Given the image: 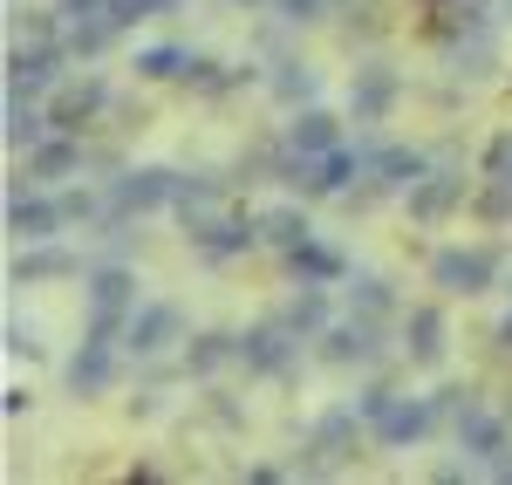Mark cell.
Instances as JSON below:
<instances>
[{
    "instance_id": "cell-1",
    "label": "cell",
    "mask_w": 512,
    "mask_h": 485,
    "mask_svg": "<svg viewBox=\"0 0 512 485\" xmlns=\"http://www.w3.org/2000/svg\"><path fill=\"white\" fill-rule=\"evenodd\" d=\"M492 274H499V253H492V246H472V253H465V246H444L431 260V281L451 287V294H485Z\"/></svg>"
},
{
    "instance_id": "cell-2",
    "label": "cell",
    "mask_w": 512,
    "mask_h": 485,
    "mask_svg": "<svg viewBox=\"0 0 512 485\" xmlns=\"http://www.w3.org/2000/svg\"><path fill=\"white\" fill-rule=\"evenodd\" d=\"M164 199H178V178L171 171H130L117 185V212H151Z\"/></svg>"
},
{
    "instance_id": "cell-3",
    "label": "cell",
    "mask_w": 512,
    "mask_h": 485,
    "mask_svg": "<svg viewBox=\"0 0 512 485\" xmlns=\"http://www.w3.org/2000/svg\"><path fill=\"white\" fill-rule=\"evenodd\" d=\"M103 110V82L89 76V82H69L55 103H48V117H55V130H82V123Z\"/></svg>"
},
{
    "instance_id": "cell-4",
    "label": "cell",
    "mask_w": 512,
    "mask_h": 485,
    "mask_svg": "<svg viewBox=\"0 0 512 485\" xmlns=\"http://www.w3.org/2000/svg\"><path fill=\"white\" fill-rule=\"evenodd\" d=\"M458 192H465V185H458L451 171H437V178H417V185H410V212L431 226V219H444V212L458 205Z\"/></svg>"
},
{
    "instance_id": "cell-5",
    "label": "cell",
    "mask_w": 512,
    "mask_h": 485,
    "mask_svg": "<svg viewBox=\"0 0 512 485\" xmlns=\"http://www.w3.org/2000/svg\"><path fill=\"white\" fill-rule=\"evenodd\" d=\"M7 219H14V233H21V240H48V233H62V226H69V212H62V205H48V199H14Z\"/></svg>"
},
{
    "instance_id": "cell-6",
    "label": "cell",
    "mask_w": 512,
    "mask_h": 485,
    "mask_svg": "<svg viewBox=\"0 0 512 485\" xmlns=\"http://www.w3.org/2000/svg\"><path fill=\"white\" fill-rule=\"evenodd\" d=\"M171 335H178V308H144V315H130V349H137V356H158Z\"/></svg>"
},
{
    "instance_id": "cell-7",
    "label": "cell",
    "mask_w": 512,
    "mask_h": 485,
    "mask_svg": "<svg viewBox=\"0 0 512 485\" xmlns=\"http://www.w3.org/2000/svg\"><path fill=\"white\" fill-rule=\"evenodd\" d=\"M89 301H96V315H103V322H110V315H123V308H130V301H137V281H130V274H123V267H103V274H96V281H89Z\"/></svg>"
},
{
    "instance_id": "cell-8",
    "label": "cell",
    "mask_w": 512,
    "mask_h": 485,
    "mask_svg": "<svg viewBox=\"0 0 512 485\" xmlns=\"http://www.w3.org/2000/svg\"><path fill=\"white\" fill-rule=\"evenodd\" d=\"M376 431H383V445H403V438H424L431 431V410L424 404H390L376 417Z\"/></svg>"
},
{
    "instance_id": "cell-9",
    "label": "cell",
    "mask_w": 512,
    "mask_h": 485,
    "mask_svg": "<svg viewBox=\"0 0 512 485\" xmlns=\"http://www.w3.org/2000/svg\"><path fill=\"white\" fill-rule=\"evenodd\" d=\"M403 335H410V356H417V363H437V356H444V315H437V308H417Z\"/></svg>"
},
{
    "instance_id": "cell-10",
    "label": "cell",
    "mask_w": 512,
    "mask_h": 485,
    "mask_svg": "<svg viewBox=\"0 0 512 485\" xmlns=\"http://www.w3.org/2000/svg\"><path fill=\"white\" fill-rule=\"evenodd\" d=\"M376 356V328L355 322V328H335L328 335V363H369Z\"/></svg>"
},
{
    "instance_id": "cell-11",
    "label": "cell",
    "mask_w": 512,
    "mask_h": 485,
    "mask_svg": "<svg viewBox=\"0 0 512 485\" xmlns=\"http://www.w3.org/2000/svg\"><path fill=\"white\" fill-rule=\"evenodd\" d=\"M335 137H342V130H335V117H321V110H308V117L287 130V144L308 151V158H315V151H335Z\"/></svg>"
},
{
    "instance_id": "cell-12",
    "label": "cell",
    "mask_w": 512,
    "mask_h": 485,
    "mask_svg": "<svg viewBox=\"0 0 512 485\" xmlns=\"http://www.w3.org/2000/svg\"><path fill=\"white\" fill-rule=\"evenodd\" d=\"M110 342H103V335H96V342H89V356H76V363H69V383H76V390H103V383H110Z\"/></svg>"
},
{
    "instance_id": "cell-13",
    "label": "cell",
    "mask_w": 512,
    "mask_h": 485,
    "mask_svg": "<svg viewBox=\"0 0 512 485\" xmlns=\"http://www.w3.org/2000/svg\"><path fill=\"white\" fill-rule=\"evenodd\" d=\"M48 76H55V48H35V55H14V96H21V89L35 96V89H41Z\"/></svg>"
},
{
    "instance_id": "cell-14",
    "label": "cell",
    "mask_w": 512,
    "mask_h": 485,
    "mask_svg": "<svg viewBox=\"0 0 512 485\" xmlns=\"http://www.w3.org/2000/svg\"><path fill=\"white\" fill-rule=\"evenodd\" d=\"M76 164H82V151L62 137V144H41L35 158H28V178H55V171H76Z\"/></svg>"
},
{
    "instance_id": "cell-15",
    "label": "cell",
    "mask_w": 512,
    "mask_h": 485,
    "mask_svg": "<svg viewBox=\"0 0 512 485\" xmlns=\"http://www.w3.org/2000/svg\"><path fill=\"white\" fill-rule=\"evenodd\" d=\"M260 233H267L274 246H287V253H294V246L308 240V219H301V212H267V219H260Z\"/></svg>"
},
{
    "instance_id": "cell-16",
    "label": "cell",
    "mask_w": 512,
    "mask_h": 485,
    "mask_svg": "<svg viewBox=\"0 0 512 485\" xmlns=\"http://www.w3.org/2000/svg\"><path fill=\"white\" fill-rule=\"evenodd\" d=\"M321 315H328V301L308 287V294H294V301H287V315H280V322L294 328V335H308V328H321Z\"/></svg>"
},
{
    "instance_id": "cell-17",
    "label": "cell",
    "mask_w": 512,
    "mask_h": 485,
    "mask_svg": "<svg viewBox=\"0 0 512 485\" xmlns=\"http://www.w3.org/2000/svg\"><path fill=\"white\" fill-rule=\"evenodd\" d=\"M137 69H144V76H192V69H205V62L178 55V48H151V55H137Z\"/></svg>"
},
{
    "instance_id": "cell-18",
    "label": "cell",
    "mask_w": 512,
    "mask_h": 485,
    "mask_svg": "<svg viewBox=\"0 0 512 485\" xmlns=\"http://www.w3.org/2000/svg\"><path fill=\"white\" fill-rule=\"evenodd\" d=\"M390 96H396V82H390V76H362V89H355V110H362V117H376Z\"/></svg>"
},
{
    "instance_id": "cell-19",
    "label": "cell",
    "mask_w": 512,
    "mask_h": 485,
    "mask_svg": "<svg viewBox=\"0 0 512 485\" xmlns=\"http://www.w3.org/2000/svg\"><path fill=\"white\" fill-rule=\"evenodd\" d=\"M69 267H76L69 253H35V260H21L14 274H21V281H48V274H69Z\"/></svg>"
},
{
    "instance_id": "cell-20",
    "label": "cell",
    "mask_w": 512,
    "mask_h": 485,
    "mask_svg": "<svg viewBox=\"0 0 512 485\" xmlns=\"http://www.w3.org/2000/svg\"><path fill=\"white\" fill-rule=\"evenodd\" d=\"M274 89H280V96H287V103H294V96H315V76H308V69H301V62H280Z\"/></svg>"
},
{
    "instance_id": "cell-21",
    "label": "cell",
    "mask_w": 512,
    "mask_h": 485,
    "mask_svg": "<svg viewBox=\"0 0 512 485\" xmlns=\"http://www.w3.org/2000/svg\"><path fill=\"white\" fill-rule=\"evenodd\" d=\"M478 219H492V226H499V219H512V178H499V185L478 199Z\"/></svg>"
},
{
    "instance_id": "cell-22",
    "label": "cell",
    "mask_w": 512,
    "mask_h": 485,
    "mask_svg": "<svg viewBox=\"0 0 512 485\" xmlns=\"http://www.w3.org/2000/svg\"><path fill=\"white\" fill-rule=\"evenodd\" d=\"M226 356H233V349H226V335H198V349L185 356V363H192V369H219Z\"/></svg>"
},
{
    "instance_id": "cell-23",
    "label": "cell",
    "mask_w": 512,
    "mask_h": 485,
    "mask_svg": "<svg viewBox=\"0 0 512 485\" xmlns=\"http://www.w3.org/2000/svg\"><path fill=\"white\" fill-rule=\"evenodd\" d=\"M7 137H14V144H35V137H41V117L14 103V123H7Z\"/></svg>"
},
{
    "instance_id": "cell-24",
    "label": "cell",
    "mask_w": 512,
    "mask_h": 485,
    "mask_svg": "<svg viewBox=\"0 0 512 485\" xmlns=\"http://www.w3.org/2000/svg\"><path fill=\"white\" fill-rule=\"evenodd\" d=\"M485 171H492V178H512V137H499V144L485 151Z\"/></svg>"
},
{
    "instance_id": "cell-25",
    "label": "cell",
    "mask_w": 512,
    "mask_h": 485,
    "mask_svg": "<svg viewBox=\"0 0 512 485\" xmlns=\"http://www.w3.org/2000/svg\"><path fill=\"white\" fill-rule=\"evenodd\" d=\"M321 7H328V0H280L287 21H321Z\"/></svg>"
},
{
    "instance_id": "cell-26",
    "label": "cell",
    "mask_w": 512,
    "mask_h": 485,
    "mask_svg": "<svg viewBox=\"0 0 512 485\" xmlns=\"http://www.w3.org/2000/svg\"><path fill=\"white\" fill-rule=\"evenodd\" d=\"M362 287V308H369V315H383V308H390V294H383V281H355Z\"/></svg>"
},
{
    "instance_id": "cell-27",
    "label": "cell",
    "mask_w": 512,
    "mask_h": 485,
    "mask_svg": "<svg viewBox=\"0 0 512 485\" xmlns=\"http://www.w3.org/2000/svg\"><path fill=\"white\" fill-rule=\"evenodd\" d=\"M62 212H69V219H89V212H96V199H89V192H69V199H62Z\"/></svg>"
},
{
    "instance_id": "cell-28",
    "label": "cell",
    "mask_w": 512,
    "mask_h": 485,
    "mask_svg": "<svg viewBox=\"0 0 512 485\" xmlns=\"http://www.w3.org/2000/svg\"><path fill=\"white\" fill-rule=\"evenodd\" d=\"M506 294H512V281H506Z\"/></svg>"
},
{
    "instance_id": "cell-29",
    "label": "cell",
    "mask_w": 512,
    "mask_h": 485,
    "mask_svg": "<svg viewBox=\"0 0 512 485\" xmlns=\"http://www.w3.org/2000/svg\"><path fill=\"white\" fill-rule=\"evenodd\" d=\"M246 7H253V0H246Z\"/></svg>"
}]
</instances>
